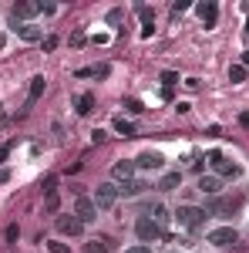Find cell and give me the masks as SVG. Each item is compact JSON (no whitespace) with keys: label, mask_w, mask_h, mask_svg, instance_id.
Returning a JSON list of instances; mask_svg holds the SVG:
<instances>
[{"label":"cell","mask_w":249,"mask_h":253,"mask_svg":"<svg viewBox=\"0 0 249 253\" xmlns=\"http://www.w3.org/2000/svg\"><path fill=\"white\" fill-rule=\"evenodd\" d=\"M175 219H179V226H186V230L195 233V230L205 226L209 216H205V209H199V206H179V209H175Z\"/></svg>","instance_id":"cell-1"},{"label":"cell","mask_w":249,"mask_h":253,"mask_svg":"<svg viewBox=\"0 0 249 253\" xmlns=\"http://www.w3.org/2000/svg\"><path fill=\"white\" fill-rule=\"evenodd\" d=\"M239 196H233V199H226V196H209V202H205V216H233L236 209H239Z\"/></svg>","instance_id":"cell-2"},{"label":"cell","mask_w":249,"mask_h":253,"mask_svg":"<svg viewBox=\"0 0 249 253\" xmlns=\"http://www.w3.org/2000/svg\"><path fill=\"white\" fill-rule=\"evenodd\" d=\"M135 233H138V240L145 243V247H152L155 240H162L165 236V230L152 219V216H138V223H135Z\"/></svg>","instance_id":"cell-3"},{"label":"cell","mask_w":249,"mask_h":253,"mask_svg":"<svg viewBox=\"0 0 249 253\" xmlns=\"http://www.w3.org/2000/svg\"><path fill=\"white\" fill-rule=\"evenodd\" d=\"M205 240L216 243V247H239V233H236V226H216V230L205 233Z\"/></svg>","instance_id":"cell-4"},{"label":"cell","mask_w":249,"mask_h":253,"mask_svg":"<svg viewBox=\"0 0 249 253\" xmlns=\"http://www.w3.org/2000/svg\"><path fill=\"white\" fill-rule=\"evenodd\" d=\"M209 166L216 169V176H219V179H236V176H239V169H236V166H233L222 152H212V155H209Z\"/></svg>","instance_id":"cell-5"},{"label":"cell","mask_w":249,"mask_h":253,"mask_svg":"<svg viewBox=\"0 0 249 253\" xmlns=\"http://www.w3.org/2000/svg\"><path fill=\"white\" fill-rule=\"evenodd\" d=\"M118 202V186L115 183H101L98 189H94V206L98 209H111Z\"/></svg>","instance_id":"cell-6"},{"label":"cell","mask_w":249,"mask_h":253,"mask_svg":"<svg viewBox=\"0 0 249 253\" xmlns=\"http://www.w3.org/2000/svg\"><path fill=\"white\" fill-rule=\"evenodd\" d=\"M74 216H78L81 223H91V219L98 216V206H94V199H88V196H78V199H74Z\"/></svg>","instance_id":"cell-7"},{"label":"cell","mask_w":249,"mask_h":253,"mask_svg":"<svg viewBox=\"0 0 249 253\" xmlns=\"http://www.w3.org/2000/svg\"><path fill=\"white\" fill-rule=\"evenodd\" d=\"M162 166H165V159L158 152H141L138 162H135V169H141V172H158Z\"/></svg>","instance_id":"cell-8"},{"label":"cell","mask_w":249,"mask_h":253,"mask_svg":"<svg viewBox=\"0 0 249 253\" xmlns=\"http://www.w3.org/2000/svg\"><path fill=\"white\" fill-rule=\"evenodd\" d=\"M54 223H58V230H61L64 236H78V233L84 230V223H81V219H78L74 213H71V216H58Z\"/></svg>","instance_id":"cell-9"},{"label":"cell","mask_w":249,"mask_h":253,"mask_svg":"<svg viewBox=\"0 0 249 253\" xmlns=\"http://www.w3.org/2000/svg\"><path fill=\"white\" fill-rule=\"evenodd\" d=\"M219 189H222V179L219 176H205V172L199 176V192L202 196H219Z\"/></svg>","instance_id":"cell-10"},{"label":"cell","mask_w":249,"mask_h":253,"mask_svg":"<svg viewBox=\"0 0 249 253\" xmlns=\"http://www.w3.org/2000/svg\"><path fill=\"white\" fill-rule=\"evenodd\" d=\"M135 172H138V169H135V162H128V159H122V162H115V166H111V176H115L118 183L135 179Z\"/></svg>","instance_id":"cell-11"},{"label":"cell","mask_w":249,"mask_h":253,"mask_svg":"<svg viewBox=\"0 0 249 253\" xmlns=\"http://www.w3.org/2000/svg\"><path fill=\"white\" fill-rule=\"evenodd\" d=\"M37 14H41V3H34V0H20V3L14 7V17H17V20H20V17L27 20V17H37Z\"/></svg>","instance_id":"cell-12"},{"label":"cell","mask_w":249,"mask_h":253,"mask_svg":"<svg viewBox=\"0 0 249 253\" xmlns=\"http://www.w3.org/2000/svg\"><path fill=\"white\" fill-rule=\"evenodd\" d=\"M145 216H152L158 226H165V223L172 219V216H169V209H165L162 202H148V206H145Z\"/></svg>","instance_id":"cell-13"},{"label":"cell","mask_w":249,"mask_h":253,"mask_svg":"<svg viewBox=\"0 0 249 253\" xmlns=\"http://www.w3.org/2000/svg\"><path fill=\"white\" fill-rule=\"evenodd\" d=\"M199 17H202V20H205V24L212 27V24L219 20V7H216L212 0H205V3H199Z\"/></svg>","instance_id":"cell-14"},{"label":"cell","mask_w":249,"mask_h":253,"mask_svg":"<svg viewBox=\"0 0 249 253\" xmlns=\"http://www.w3.org/2000/svg\"><path fill=\"white\" fill-rule=\"evenodd\" d=\"M44 88H47V81L37 74V78H31V88H27V105H34L41 95H44Z\"/></svg>","instance_id":"cell-15"},{"label":"cell","mask_w":249,"mask_h":253,"mask_svg":"<svg viewBox=\"0 0 249 253\" xmlns=\"http://www.w3.org/2000/svg\"><path fill=\"white\" fill-rule=\"evenodd\" d=\"M74 112H78V115H91V112H94V95H88V91L78 95V98H74Z\"/></svg>","instance_id":"cell-16"},{"label":"cell","mask_w":249,"mask_h":253,"mask_svg":"<svg viewBox=\"0 0 249 253\" xmlns=\"http://www.w3.org/2000/svg\"><path fill=\"white\" fill-rule=\"evenodd\" d=\"M179 186H182V172H165L162 183H158V189L162 192H172V189H179Z\"/></svg>","instance_id":"cell-17"},{"label":"cell","mask_w":249,"mask_h":253,"mask_svg":"<svg viewBox=\"0 0 249 253\" xmlns=\"http://www.w3.org/2000/svg\"><path fill=\"white\" fill-rule=\"evenodd\" d=\"M17 34H20L24 41H31V44H34V41H41V27H37V24H20V31H17Z\"/></svg>","instance_id":"cell-18"},{"label":"cell","mask_w":249,"mask_h":253,"mask_svg":"<svg viewBox=\"0 0 249 253\" xmlns=\"http://www.w3.org/2000/svg\"><path fill=\"white\" fill-rule=\"evenodd\" d=\"M141 189H145V183H141V179H128L122 189H118V196H138Z\"/></svg>","instance_id":"cell-19"},{"label":"cell","mask_w":249,"mask_h":253,"mask_svg":"<svg viewBox=\"0 0 249 253\" xmlns=\"http://www.w3.org/2000/svg\"><path fill=\"white\" fill-rule=\"evenodd\" d=\"M108 243H111V240H105V236H101V240H91L81 253H108Z\"/></svg>","instance_id":"cell-20"},{"label":"cell","mask_w":249,"mask_h":253,"mask_svg":"<svg viewBox=\"0 0 249 253\" xmlns=\"http://www.w3.org/2000/svg\"><path fill=\"white\" fill-rule=\"evenodd\" d=\"M115 132L124 135V138H131V135H135V125H131V122H124V118H115Z\"/></svg>","instance_id":"cell-21"},{"label":"cell","mask_w":249,"mask_h":253,"mask_svg":"<svg viewBox=\"0 0 249 253\" xmlns=\"http://www.w3.org/2000/svg\"><path fill=\"white\" fill-rule=\"evenodd\" d=\"M229 81H233V84L246 81V67H243V64H233V67H229Z\"/></svg>","instance_id":"cell-22"},{"label":"cell","mask_w":249,"mask_h":253,"mask_svg":"<svg viewBox=\"0 0 249 253\" xmlns=\"http://www.w3.org/2000/svg\"><path fill=\"white\" fill-rule=\"evenodd\" d=\"M58 206H61V196H58V189L47 192V199H44V209H47V213H58Z\"/></svg>","instance_id":"cell-23"},{"label":"cell","mask_w":249,"mask_h":253,"mask_svg":"<svg viewBox=\"0 0 249 253\" xmlns=\"http://www.w3.org/2000/svg\"><path fill=\"white\" fill-rule=\"evenodd\" d=\"M138 17H141L145 27H155V14H152V7H138Z\"/></svg>","instance_id":"cell-24"},{"label":"cell","mask_w":249,"mask_h":253,"mask_svg":"<svg viewBox=\"0 0 249 253\" xmlns=\"http://www.w3.org/2000/svg\"><path fill=\"white\" fill-rule=\"evenodd\" d=\"M108 24H111V27H118V24H124V10H122V7L108 10Z\"/></svg>","instance_id":"cell-25"},{"label":"cell","mask_w":249,"mask_h":253,"mask_svg":"<svg viewBox=\"0 0 249 253\" xmlns=\"http://www.w3.org/2000/svg\"><path fill=\"white\" fill-rule=\"evenodd\" d=\"M175 84H179V74L175 71H165L162 74V88H175Z\"/></svg>","instance_id":"cell-26"},{"label":"cell","mask_w":249,"mask_h":253,"mask_svg":"<svg viewBox=\"0 0 249 253\" xmlns=\"http://www.w3.org/2000/svg\"><path fill=\"white\" fill-rule=\"evenodd\" d=\"M124 108H128L131 115H141V112H145V105H141L138 98H128V101H124Z\"/></svg>","instance_id":"cell-27"},{"label":"cell","mask_w":249,"mask_h":253,"mask_svg":"<svg viewBox=\"0 0 249 253\" xmlns=\"http://www.w3.org/2000/svg\"><path fill=\"white\" fill-rule=\"evenodd\" d=\"M188 169H192V172H202V169H205V159H202V155H192Z\"/></svg>","instance_id":"cell-28"},{"label":"cell","mask_w":249,"mask_h":253,"mask_svg":"<svg viewBox=\"0 0 249 253\" xmlns=\"http://www.w3.org/2000/svg\"><path fill=\"white\" fill-rule=\"evenodd\" d=\"M47 250L51 253H71V247L67 243H47Z\"/></svg>","instance_id":"cell-29"},{"label":"cell","mask_w":249,"mask_h":253,"mask_svg":"<svg viewBox=\"0 0 249 253\" xmlns=\"http://www.w3.org/2000/svg\"><path fill=\"white\" fill-rule=\"evenodd\" d=\"M3 236H7V243H14V240L20 236V230H17V226H7V233H3Z\"/></svg>","instance_id":"cell-30"},{"label":"cell","mask_w":249,"mask_h":253,"mask_svg":"<svg viewBox=\"0 0 249 253\" xmlns=\"http://www.w3.org/2000/svg\"><path fill=\"white\" fill-rule=\"evenodd\" d=\"M10 149H14V142H3V145H0V162H7V155H10Z\"/></svg>","instance_id":"cell-31"},{"label":"cell","mask_w":249,"mask_h":253,"mask_svg":"<svg viewBox=\"0 0 249 253\" xmlns=\"http://www.w3.org/2000/svg\"><path fill=\"white\" fill-rule=\"evenodd\" d=\"M186 10H188V3H186V0H179V3L172 7V17H179V14H186Z\"/></svg>","instance_id":"cell-32"},{"label":"cell","mask_w":249,"mask_h":253,"mask_svg":"<svg viewBox=\"0 0 249 253\" xmlns=\"http://www.w3.org/2000/svg\"><path fill=\"white\" fill-rule=\"evenodd\" d=\"M71 44H74V48H81V44H84V34H81V31H74V34H71Z\"/></svg>","instance_id":"cell-33"},{"label":"cell","mask_w":249,"mask_h":253,"mask_svg":"<svg viewBox=\"0 0 249 253\" xmlns=\"http://www.w3.org/2000/svg\"><path fill=\"white\" fill-rule=\"evenodd\" d=\"M91 138H94V142H98V145H101V142H105V138H108V132H101V128H94V132H91Z\"/></svg>","instance_id":"cell-34"},{"label":"cell","mask_w":249,"mask_h":253,"mask_svg":"<svg viewBox=\"0 0 249 253\" xmlns=\"http://www.w3.org/2000/svg\"><path fill=\"white\" fill-rule=\"evenodd\" d=\"M124 253H152V247H145V243H138V247H128Z\"/></svg>","instance_id":"cell-35"},{"label":"cell","mask_w":249,"mask_h":253,"mask_svg":"<svg viewBox=\"0 0 249 253\" xmlns=\"http://www.w3.org/2000/svg\"><path fill=\"white\" fill-rule=\"evenodd\" d=\"M205 135H209V138H216V135H222V128H219V125H209V128H205Z\"/></svg>","instance_id":"cell-36"},{"label":"cell","mask_w":249,"mask_h":253,"mask_svg":"<svg viewBox=\"0 0 249 253\" xmlns=\"http://www.w3.org/2000/svg\"><path fill=\"white\" fill-rule=\"evenodd\" d=\"M239 125H243V128H249V112H243V115H239Z\"/></svg>","instance_id":"cell-37"},{"label":"cell","mask_w":249,"mask_h":253,"mask_svg":"<svg viewBox=\"0 0 249 253\" xmlns=\"http://www.w3.org/2000/svg\"><path fill=\"white\" fill-rule=\"evenodd\" d=\"M7 179H10V172H7V169H0V183H7Z\"/></svg>","instance_id":"cell-38"},{"label":"cell","mask_w":249,"mask_h":253,"mask_svg":"<svg viewBox=\"0 0 249 253\" xmlns=\"http://www.w3.org/2000/svg\"><path fill=\"white\" fill-rule=\"evenodd\" d=\"M243 67H249V51H243Z\"/></svg>","instance_id":"cell-39"},{"label":"cell","mask_w":249,"mask_h":253,"mask_svg":"<svg viewBox=\"0 0 249 253\" xmlns=\"http://www.w3.org/2000/svg\"><path fill=\"white\" fill-rule=\"evenodd\" d=\"M3 48H7V37H3V34H0V51H3Z\"/></svg>","instance_id":"cell-40"},{"label":"cell","mask_w":249,"mask_h":253,"mask_svg":"<svg viewBox=\"0 0 249 253\" xmlns=\"http://www.w3.org/2000/svg\"><path fill=\"white\" fill-rule=\"evenodd\" d=\"M246 34H249V20H246Z\"/></svg>","instance_id":"cell-41"}]
</instances>
